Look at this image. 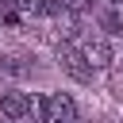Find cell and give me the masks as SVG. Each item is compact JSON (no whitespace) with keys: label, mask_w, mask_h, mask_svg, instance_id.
<instances>
[{"label":"cell","mask_w":123,"mask_h":123,"mask_svg":"<svg viewBox=\"0 0 123 123\" xmlns=\"http://www.w3.org/2000/svg\"><path fill=\"white\" fill-rule=\"evenodd\" d=\"M96 4H100V15H104V27L123 31V0H96Z\"/></svg>","instance_id":"5b68a950"},{"label":"cell","mask_w":123,"mask_h":123,"mask_svg":"<svg viewBox=\"0 0 123 123\" xmlns=\"http://www.w3.org/2000/svg\"><path fill=\"white\" fill-rule=\"evenodd\" d=\"M31 100H35V96H27V92H4V96H0V111H4V119L23 123V119L31 115Z\"/></svg>","instance_id":"7a4b0ae2"},{"label":"cell","mask_w":123,"mask_h":123,"mask_svg":"<svg viewBox=\"0 0 123 123\" xmlns=\"http://www.w3.org/2000/svg\"><path fill=\"white\" fill-rule=\"evenodd\" d=\"M46 123H58V119H46Z\"/></svg>","instance_id":"9c48e42d"},{"label":"cell","mask_w":123,"mask_h":123,"mask_svg":"<svg viewBox=\"0 0 123 123\" xmlns=\"http://www.w3.org/2000/svg\"><path fill=\"white\" fill-rule=\"evenodd\" d=\"M27 73V62L23 58H12V54H0V81H15Z\"/></svg>","instance_id":"8992f818"},{"label":"cell","mask_w":123,"mask_h":123,"mask_svg":"<svg viewBox=\"0 0 123 123\" xmlns=\"http://www.w3.org/2000/svg\"><path fill=\"white\" fill-rule=\"evenodd\" d=\"M8 4H15V8H27V12H38V0H8Z\"/></svg>","instance_id":"ba28073f"},{"label":"cell","mask_w":123,"mask_h":123,"mask_svg":"<svg viewBox=\"0 0 123 123\" xmlns=\"http://www.w3.org/2000/svg\"><path fill=\"white\" fill-rule=\"evenodd\" d=\"M46 119L73 123V119H77V104H73L65 92H50V96H46ZM46 119H42V123H46Z\"/></svg>","instance_id":"3957f363"},{"label":"cell","mask_w":123,"mask_h":123,"mask_svg":"<svg viewBox=\"0 0 123 123\" xmlns=\"http://www.w3.org/2000/svg\"><path fill=\"white\" fill-rule=\"evenodd\" d=\"M8 123H12V119H8Z\"/></svg>","instance_id":"30bf717a"},{"label":"cell","mask_w":123,"mask_h":123,"mask_svg":"<svg viewBox=\"0 0 123 123\" xmlns=\"http://www.w3.org/2000/svg\"><path fill=\"white\" fill-rule=\"evenodd\" d=\"M62 4H65L69 12H85V8H88V0H62Z\"/></svg>","instance_id":"52a82bcc"},{"label":"cell","mask_w":123,"mask_h":123,"mask_svg":"<svg viewBox=\"0 0 123 123\" xmlns=\"http://www.w3.org/2000/svg\"><path fill=\"white\" fill-rule=\"evenodd\" d=\"M81 50H85V58L92 62V69L111 65V46H108V38H96V35H92V38H85V46H81Z\"/></svg>","instance_id":"277c9868"},{"label":"cell","mask_w":123,"mask_h":123,"mask_svg":"<svg viewBox=\"0 0 123 123\" xmlns=\"http://www.w3.org/2000/svg\"><path fill=\"white\" fill-rule=\"evenodd\" d=\"M58 62H62V69H65L73 81H81V85H85V81H92V73H96V69H92V62L85 58V50H77V46H69V42H65V46H58Z\"/></svg>","instance_id":"6da1fadb"}]
</instances>
